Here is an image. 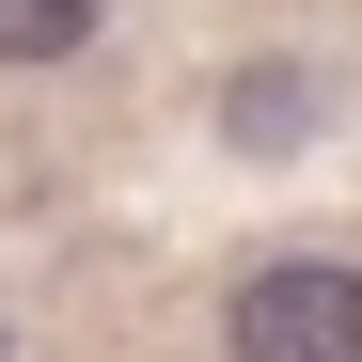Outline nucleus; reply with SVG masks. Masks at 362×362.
<instances>
[{
	"label": "nucleus",
	"mask_w": 362,
	"mask_h": 362,
	"mask_svg": "<svg viewBox=\"0 0 362 362\" xmlns=\"http://www.w3.org/2000/svg\"><path fill=\"white\" fill-rule=\"evenodd\" d=\"M221 346H236V362H362V268H331V252L252 268L236 315H221Z\"/></svg>",
	"instance_id": "1"
},
{
	"label": "nucleus",
	"mask_w": 362,
	"mask_h": 362,
	"mask_svg": "<svg viewBox=\"0 0 362 362\" xmlns=\"http://www.w3.org/2000/svg\"><path fill=\"white\" fill-rule=\"evenodd\" d=\"M95 47V0H0V64H64Z\"/></svg>",
	"instance_id": "2"
},
{
	"label": "nucleus",
	"mask_w": 362,
	"mask_h": 362,
	"mask_svg": "<svg viewBox=\"0 0 362 362\" xmlns=\"http://www.w3.org/2000/svg\"><path fill=\"white\" fill-rule=\"evenodd\" d=\"M299 110H315V95H299V79H236V142H284Z\"/></svg>",
	"instance_id": "3"
}]
</instances>
